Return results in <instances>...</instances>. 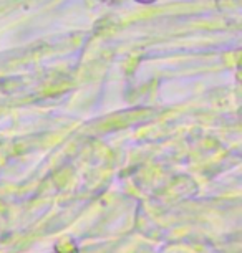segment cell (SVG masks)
Instances as JSON below:
<instances>
[{"instance_id": "6da1fadb", "label": "cell", "mask_w": 242, "mask_h": 253, "mask_svg": "<svg viewBox=\"0 0 242 253\" xmlns=\"http://www.w3.org/2000/svg\"><path fill=\"white\" fill-rule=\"evenodd\" d=\"M136 2H141V3H153L154 0H136Z\"/></svg>"}]
</instances>
